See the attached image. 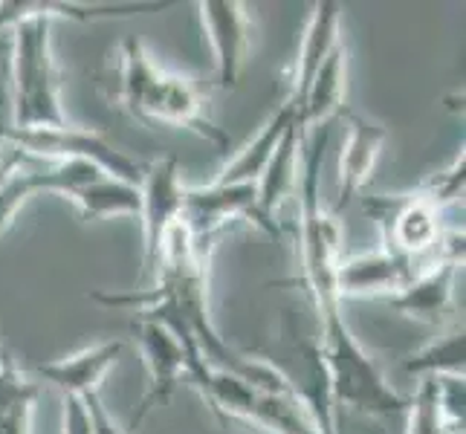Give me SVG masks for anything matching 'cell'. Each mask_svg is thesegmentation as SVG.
I'll list each match as a JSON object with an SVG mask.
<instances>
[{
	"label": "cell",
	"mask_w": 466,
	"mask_h": 434,
	"mask_svg": "<svg viewBox=\"0 0 466 434\" xmlns=\"http://www.w3.org/2000/svg\"><path fill=\"white\" fill-rule=\"evenodd\" d=\"M12 127L67 125L53 56V24L21 18L12 29Z\"/></svg>",
	"instance_id": "obj_2"
},
{
	"label": "cell",
	"mask_w": 466,
	"mask_h": 434,
	"mask_svg": "<svg viewBox=\"0 0 466 434\" xmlns=\"http://www.w3.org/2000/svg\"><path fill=\"white\" fill-rule=\"evenodd\" d=\"M200 26L212 46L215 82L220 90H235L249 56V15L240 0H200Z\"/></svg>",
	"instance_id": "obj_7"
},
{
	"label": "cell",
	"mask_w": 466,
	"mask_h": 434,
	"mask_svg": "<svg viewBox=\"0 0 466 434\" xmlns=\"http://www.w3.org/2000/svg\"><path fill=\"white\" fill-rule=\"evenodd\" d=\"M414 278V261L377 249L353 258H342L336 267V289L345 298H391Z\"/></svg>",
	"instance_id": "obj_11"
},
{
	"label": "cell",
	"mask_w": 466,
	"mask_h": 434,
	"mask_svg": "<svg viewBox=\"0 0 466 434\" xmlns=\"http://www.w3.org/2000/svg\"><path fill=\"white\" fill-rule=\"evenodd\" d=\"M238 217L255 223V183H208L198 188H186L183 223L198 237L215 240L218 232Z\"/></svg>",
	"instance_id": "obj_9"
},
{
	"label": "cell",
	"mask_w": 466,
	"mask_h": 434,
	"mask_svg": "<svg viewBox=\"0 0 466 434\" xmlns=\"http://www.w3.org/2000/svg\"><path fill=\"white\" fill-rule=\"evenodd\" d=\"M406 414H409L406 434H455L443 417L435 379H420L417 391L409 397Z\"/></svg>",
	"instance_id": "obj_21"
},
{
	"label": "cell",
	"mask_w": 466,
	"mask_h": 434,
	"mask_svg": "<svg viewBox=\"0 0 466 434\" xmlns=\"http://www.w3.org/2000/svg\"><path fill=\"white\" fill-rule=\"evenodd\" d=\"M345 87H348V46L339 41L333 53L325 58V64L313 76V82L304 93L299 105L296 125L299 131L308 136L313 127H328L330 116L345 110Z\"/></svg>",
	"instance_id": "obj_16"
},
{
	"label": "cell",
	"mask_w": 466,
	"mask_h": 434,
	"mask_svg": "<svg viewBox=\"0 0 466 434\" xmlns=\"http://www.w3.org/2000/svg\"><path fill=\"white\" fill-rule=\"evenodd\" d=\"M64 434H90V414L85 399L64 397Z\"/></svg>",
	"instance_id": "obj_24"
},
{
	"label": "cell",
	"mask_w": 466,
	"mask_h": 434,
	"mask_svg": "<svg viewBox=\"0 0 466 434\" xmlns=\"http://www.w3.org/2000/svg\"><path fill=\"white\" fill-rule=\"evenodd\" d=\"M362 208L380 227L382 235L380 249L397 255V258L414 261L417 255L438 249L443 237L441 212L431 203H426L417 191H411V195L365 197Z\"/></svg>",
	"instance_id": "obj_6"
},
{
	"label": "cell",
	"mask_w": 466,
	"mask_h": 434,
	"mask_svg": "<svg viewBox=\"0 0 466 434\" xmlns=\"http://www.w3.org/2000/svg\"><path fill=\"white\" fill-rule=\"evenodd\" d=\"M463 183H466V156L458 154L452 159V166L438 171V174H431L429 180L420 188H417V195H420L426 203H431L441 212V208H446V206H452V203L461 200Z\"/></svg>",
	"instance_id": "obj_22"
},
{
	"label": "cell",
	"mask_w": 466,
	"mask_h": 434,
	"mask_svg": "<svg viewBox=\"0 0 466 434\" xmlns=\"http://www.w3.org/2000/svg\"><path fill=\"white\" fill-rule=\"evenodd\" d=\"M4 46H6V41H4V38H0V50H4Z\"/></svg>",
	"instance_id": "obj_25"
},
{
	"label": "cell",
	"mask_w": 466,
	"mask_h": 434,
	"mask_svg": "<svg viewBox=\"0 0 466 434\" xmlns=\"http://www.w3.org/2000/svg\"><path fill=\"white\" fill-rule=\"evenodd\" d=\"M85 406H87V414H90V434H131L114 420V414H110L107 406L102 403V394L85 397Z\"/></svg>",
	"instance_id": "obj_23"
},
{
	"label": "cell",
	"mask_w": 466,
	"mask_h": 434,
	"mask_svg": "<svg viewBox=\"0 0 466 434\" xmlns=\"http://www.w3.org/2000/svg\"><path fill=\"white\" fill-rule=\"evenodd\" d=\"M85 220L107 217H139L142 215V188L139 183H127L119 177L99 174L90 183L78 186L67 197Z\"/></svg>",
	"instance_id": "obj_18"
},
{
	"label": "cell",
	"mask_w": 466,
	"mask_h": 434,
	"mask_svg": "<svg viewBox=\"0 0 466 434\" xmlns=\"http://www.w3.org/2000/svg\"><path fill=\"white\" fill-rule=\"evenodd\" d=\"M200 397L220 420L238 417V420L267 434H319L308 406H304V399L296 394L293 385H284V389L276 391H261L235 374L212 368V377H208L206 391Z\"/></svg>",
	"instance_id": "obj_3"
},
{
	"label": "cell",
	"mask_w": 466,
	"mask_h": 434,
	"mask_svg": "<svg viewBox=\"0 0 466 434\" xmlns=\"http://www.w3.org/2000/svg\"><path fill=\"white\" fill-rule=\"evenodd\" d=\"M293 125H296V107L287 99H281V105L272 110L267 122L258 127V134H255L240 151H235V156L223 166V171L215 177V183H223V186L258 183V177L264 174L272 154H276L279 142Z\"/></svg>",
	"instance_id": "obj_17"
},
{
	"label": "cell",
	"mask_w": 466,
	"mask_h": 434,
	"mask_svg": "<svg viewBox=\"0 0 466 434\" xmlns=\"http://www.w3.org/2000/svg\"><path fill=\"white\" fill-rule=\"evenodd\" d=\"M125 342L119 339H105L96 342L90 348H82L78 353H70L64 359L41 362L35 365V374L50 382L53 389H58L64 397L85 399L90 394H99L102 379L114 371V365L122 359Z\"/></svg>",
	"instance_id": "obj_12"
},
{
	"label": "cell",
	"mask_w": 466,
	"mask_h": 434,
	"mask_svg": "<svg viewBox=\"0 0 466 434\" xmlns=\"http://www.w3.org/2000/svg\"><path fill=\"white\" fill-rule=\"evenodd\" d=\"M304 142L308 136L299 131V125H293L255 183V227L269 235H279V212L299 186V156L304 151Z\"/></svg>",
	"instance_id": "obj_13"
},
{
	"label": "cell",
	"mask_w": 466,
	"mask_h": 434,
	"mask_svg": "<svg viewBox=\"0 0 466 434\" xmlns=\"http://www.w3.org/2000/svg\"><path fill=\"white\" fill-rule=\"evenodd\" d=\"M0 142L12 145L26 159H50V163H90L110 177L127 183H142L146 166L119 151L93 127L56 125V127H0Z\"/></svg>",
	"instance_id": "obj_4"
},
{
	"label": "cell",
	"mask_w": 466,
	"mask_h": 434,
	"mask_svg": "<svg viewBox=\"0 0 466 434\" xmlns=\"http://www.w3.org/2000/svg\"><path fill=\"white\" fill-rule=\"evenodd\" d=\"M458 269H461L458 261L438 258L435 264H429V269L414 272V278L403 289H400L397 296L385 298V301H389L394 310L409 316V318L443 328L449 310H452Z\"/></svg>",
	"instance_id": "obj_14"
},
{
	"label": "cell",
	"mask_w": 466,
	"mask_h": 434,
	"mask_svg": "<svg viewBox=\"0 0 466 434\" xmlns=\"http://www.w3.org/2000/svg\"><path fill=\"white\" fill-rule=\"evenodd\" d=\"M142 281H154L157 267L163 261V249L171 229L183 217L186 186L180 180L177 156H163L146 166L142 174Z\"/></svg>",
	"instance_id": "obj_5"
},
{
	"label": "cell",
	"mask_w": 466,
	"mask_h": 434,
	"mask_svg": "<svg viewBox=\"0 0 466 434\" xmlns=\"http://www.w3.org/2000/svg\"><path fill=\"white\" fill-rule=\"evenodd\" d=\"M466 357V336L463 328H452L435 336L429 345L406 357L403 368L409 377L417 379H435V377H463Z\"/></svg>",
	"instance_id": "obj_20"
},
{
	"label": "cell",
	"mask_w": 466,
	"mask_h": 434,
	"mask_svg": "<svg viewBox=\"0 0 466 434\" xmlns=\"http://www.w3.org/2000/svg\"><path fill=\"white\" fill-rule=\"evenodd\" d=\"M339 116L348 122V142L339 159V186H336V206L330 208V215L339 212L342 206H348L365 188V183L371 180L377 168L385 142H389V127L360 114V110L345 107Z\"/></svg>",
	"instance_id": "obj_8"
},
{
	"label": "cell",
	"mask_w": 466,
	"mask_h": 434,
	"mask_svg": "<svg viewBox=\"0 0 466 434\" xmlns=\"http://www.w3.org/2000/svg\"><path fill=\"white\" fill-rule=\"evenodd\" d=\"M339 41H342V6L336 4V0H319V4H313L308 26H304L290 93L284 96V99L296 107V114H299L304 93H308L313 82V76L319 73V67L325 64V58L333 53V46Z\"/></svg>",
	"instance_id": "obj_15"
},
{
	"label": "cell",
	"mask_w": 466,
	"mask_h": 434,
	"mask_svg": "<svg viewBox=\"0 0 466 434\" xmlns=\"http://www.w3.org/2000/svg\"><path fill=\"white\" fill-rule=\"evenodd\" d=\"M119 58V102L134 119L146 125L186 127L215 151H232V136L206 114L203 96L188 76L157 67L148 46L139 38H125Z\"/></svg>",
	"instance_id": "obj_1"
},
{
	"label": "cell",
	"mask_w": 466,
	"mask_h": 434,
	"mask_svg": "<svg viewBox=\"0 0 466 434\" xmlns=\"http://www.w3.org/2000/svg\"><path fill=\"white\" fill-rule=\"evenodd\" d=\"M38 385L29 382L12 359L0 357V434H32Z\"/></svg>",
	"instance_id": "obj_19"
},
{
	"label": "cell",
	"mask_w": 466,
	"mask_h": 434,
	"mask_svg": "<svg viewBox=\"0 0 466 434\" xmlns=\"http://www.w3.org/2000/svg\"><path fill=\"white\" fill-rule=\"evenodd\" d=\"M171 4H87V0H6L0 4V35L9 32L21 18H44V21H76V24H96V21H122L139 18V15L166 12Z\"/></svg>",
	"instance_id": "obj_10"
}]
</instances>
